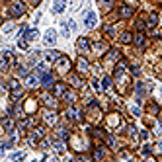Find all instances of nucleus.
Here are the masks:
<instances>
[{"instance_id": "obj_1", "label": "nucleus", "mask_w": 162, "mask_h": 162, "mask_svg": "<svg viewBox=\"0 0 162 162\" xmlns=\"http://www.w3.org/2000/svg\"><path fill=\"white\" fill-rule=\"evenodd\" d=\"M10 12H12V16H22L23 14V4L22 2H12Z\"/></svg>"}, {"instance_id": "obj_11", "label": "nucleus", "mask_w": 162, "mask_h": 162, "mask_svg": "<svg viewBox=\"0 0 162 162\" xmlns=\"http://www.w3.org/2000/svg\"><path fill=\"white\" fill-rule=\"evenodd\" d=\"M121 41H125V43L131 41V35H129V33H123V35H121Z\"/></svg>"}, {"instance_id": "obj_12", "label": "nucleus", "mask_w": 162, "mask_h": 162, "mask_svg": "<svg viewBox=\"0 0 162 162\" xmlns=\"http://www.w3.org/2000/svg\"><path fill=\"white\" fill-rule=\"evenodd\" d=\"M55 92H57V94H63V92H65V86H63V84H59V86L55 88Z\"/></svg>"}, {"instance_id": "obj_3", "label": "nucleus", "mask_w": 162, "mask_h": 162, "mask_svg": "<svg viewBox=\"0 0 162 162\" xmlns=\"http://www.w3.org/2000/svg\"><path fill=\"white\" fill-rule=\"evenodd\" d=\"M55 41H57V35H55L53 29H49V31L45 33V43H47V45H53Z\"/></svg>"}, {"instance_id": "obj_5", "label": "nucleus", "mask_w": 162, "mask_h": 162, "mask_svg": "<svg viewBox=\"0 0 162 162\" xmlns=\"http://www.w3.org/2000/svg\"><path fill=\"white\" fill-rule=\"evenodd\" d=\"M78 70H80V72H88V63L84 61V59L78 61Z\"/></svg>"}, {"instance_id": "obj_9", "label": "nucleus", "mask_w": 162, "mask_h": 162, "mask_svg": "<svg viewBox=\"0 0 162 162\" xmlns=\"http://www.w3.org/2000/svg\"><path fill=\"white\" fill-rule=\"evenodd\" d=\"M55 59H59V53H57V51H51V53H47V61H55Z\"/></svg>"}, {"instance_id": "obj_15", "label": "nucleus", "mask_w": 162, "mask_h": 162, "mask_svg": "<svg viewBox=\"0 0 162 162\" xmlns=\"http://www.w3.org/2000/svg\"><path fill=\"white\" fill-rule=\"evenodd\" d=\"M135 41H137V45H143V33L137 35V39H135Z\"/></svg>"}, {"instance_id": "obj_10", "label": "nucleus", "mask_w": 162, "mask_h": 162, "mask_svg": "<svg viewBox=\"0 0 162 162\" xmlns=\"http://www.w3.org/2000/svg\"><path fill=\"white\" fill-rule=\"evenodd\" d=\"M131 8H121V16H123V18H127V16H131Z\"/></svg>"}, {"instance_id": "obj_8", "label": "nucleus", "mask_w": 162, "mask_h": 162, "mask_svg": "<svg viewBox=\"0 0 162 162\" xmlns=\"http://www.w3.org/2000/svg\"><path fill=\"white\" fill-rule=\"evenodd\" d=\"M37 37V31L35 29H31V31H25V39H35Z\"/></svg>"}, {"instance_id": "obj_14", "label": "nucleus", "mask_w": 162, "mask_h": 162, "mask_svg": "<svg viewBox=\"0 0 162 162\" xmlns=\"http://www.w3.org/2000/svg\"><path fill=\"white\" fill-rule=\"evenodd\" d=\"M45 119H47V121H51V123H53V121H55V113H47V115H45Z\"/></svg>"}, {"instance_id": "obj_16", "label": "nucleus", "mask_w": 162, "mask_h": 162, "mask_svg": "<svg viewBox=\"0 0 162 162\" xmlns=\"http://www.w3.org/2000/svg\"><path fill=\"white\" fill-rule=\"evenodd\" d=\"M55 149H57V151H63V149H65V145H63V143H57V145H55Z\"/></svg>"}, {"instance_id": "obj_13", "label": "nucleus", "mask_w": 162, "mask_h": 162, "mask_svg": "<svg viewBox=\"0 0 162 162\" xmlns=\"http://www.w3.org/2000/svg\"><path fill=\"white\" fill-rule=\"evenodd\" d=\"M27 84H29V86H35V84H37V80H35L33 76H29V78H27Z\"/></svg>"}, {"instance_id": "obj_7", "label": "nucleus", "mask_w": 162, "mask_h": 162, "mask_svg": "<svg viewBox=\"0 0 162 162\" xmlns=\"http://www.w3.org/2000/svg\"><path fill=\"white\" fill-rule=\"evenodd\" d=\"M59 70H61V72L68 70V59H63V61H59Z\"/></svg>"}, {"instance_id": "obj_17", "label": "nucleus", "mask_w": 162, "mask_h": 162, "mask_svg": "<svg viewBox=\"0 0 162 162\" xmlns=\"http://www.w3.org/2000/svg\"><path fill=\"white\" fill-rule=\"evenodd\" d=\"M158 147H160V151H162V143H160V145H158Z\"/></svg>"}, {"instance_id": "obj_2", "label": "nucleus", "mask_w": 162, "mask_h": 162, "mask_svg": "<svg viewBox=\"0 0 162 162\" xmlns=\"http://www.w3.org/2000/svg\"><path fill=\"white\" fill-rule=\"evenodd\" d=\"M86 27H94L96 25V14L94 12H88V16H86Z\"/></svg>"}, {"instance_id": "obj_6", "label": "nucleus", "mask_w": 162, "mask_h": 162, "mask_svg": "<svg viewBox=\"0 0 162 162\" xmlns=\"http://www.w3.org/2000/svg\"><path fill=\"white\" fill-rule=\"evenodd\" d=\"M76 47H78L80 51H88V41H86V39H78Z\"/></svg>"}, {"instance_id": "obj_4", "label": "nucleus", "mask_w": 162, "mask_h": 162, "mask_svg": "<svg viewBox=\"0 0 162 162\" xmlns=\"http://www.w3.org/2000/svg\"><path fill=\"white\" fill-rule=\"evenodd\" d=\"M41 84H43L45 88L53 86V76H51V74H43V78H41Z\"/></svg>"}]
</instances>
